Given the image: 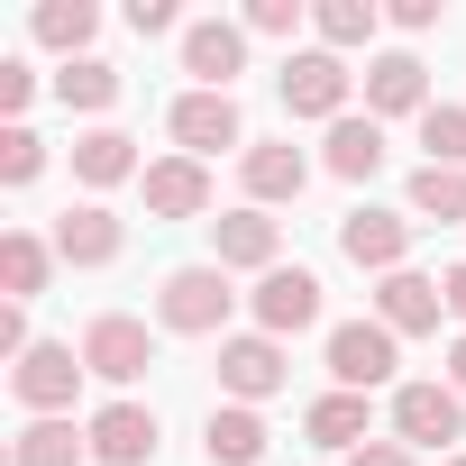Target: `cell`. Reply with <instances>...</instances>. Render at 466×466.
<instances>
[{"label":"cell","mask_w":466,"mask_h":466,"mask_svg":"<svg viewBox=\"0 0 466 466\" xmlns=\"http://www.w3.org/2000/svg\"><path fill=\"white\" fill-rule=\"evenodd\" d=\"M228 311H238L228 266H174L156 284V329H174V339H228Z\"/></svg>","instance_id":"cell-1"},{"label":"cell","mask_w":466,"mask_h":466,"mask_svg":"<svg viewBox=\"0 0 466 466\" xmlns=\"http://www.w3.org/2000/svg\"><path fill=\"white\" fill-rule=\"evenodd\" d=\"M393 430L384 439H402L411 457L420 448H448L457 457V439H466V393L448 384V375H420V384H393V411H384Z\"/></svg>","instance_id":"cell-2"},{"label":"cell","mask_w":466,"mask_h":466,"mask_svg":"<svg viewBox=\"0 0 466 466\" xmlns=\"http://www.w3.org/2000/svg\"><path fill=\"white\" fill-rule=\"evenodd\" d=\"M83 348L74 339H37L19 366H10V393H19V411L28 420H74V393H83Z\"/></svg>","instance_id":"cell-3"},{"label":"cell","mask_w":466,"mask_h":466,"mask_svg":"<svg viewBox=\"0 0 466 466\" xmlns=\"http://www.w3.org/2000/svg\"><path fill=\"white\" fill-rule=\"evenodd\" d=\"M348 101H357L348 56H329V46H293V56H284V110H293V119L339 128V119H348Z\"/></svg>","instance_id":"cell-4"},{"label":"cell","mask_w":466,"mask_h":466,"mask_svg":"<svg viewBox=\"0 0 466 466\" xmlns=\"http://www.w3.org/2000/svg\"><path fill=\"white\" fill-rule=\"evenodd\" d=\"M284 384H293V357H284V339H266V329H228V339H219V393H228V402L266 411Z\"/></svg>","instance_id":"cell-5"},{"label":"cell","mask_w":466,"mask_h":466,"mask_svg":"<svg viewBox=\"0 0 466 466\" xmlns=\"http://www.w3.org/2000/svg\"><path fill=\"white\" fill-rule=\"evenodd\" d=\"M165 137H174V156H201V165H210L219 147H238V156L257 147V137H248L238 92H183V101L165 110Z\"/></svg>","instance_id":"cell-6"},{"label":"cell","mask_w":466,"mask_h":466,"mask_svg":"<svg viewBox=\"0 0 466 466\" xmlns=\"http://www.w3.org/2000/svg\"><path fill=\"white\" fill-rule=\"evenodd\" d=\"M320 357H329V384H339V393H375V384H393V366H402V339H393V329L366 311V320H339Z\"/></svg>","instance_id":"cell-7"},{"label":"cell","mask_w":466,"mask_h":466,"mask_svg":"<svg viewBox=\"0 0 466 466\" xmlns=\"http://www.w3.org/2000/svg\"><path fill=\"white\" fill-rule=\"evenodd\" d=\"M411 228H420L411 210H375V201H357V210L339 219V257H348L357 275H375V284H384V275H402V266H411Z\"/></svg>","instance_id":"cell-8"},{"label":"cell","mask_w":466,"mask_h":466,"mask_svg":"<svg viewBox=\"0 0 466 466\" xmlns=\"http://www.w3.org/2000/svg\"><path fill=\"white\" fill-rule=\"evenodd\" d=\"M210 266H228V275H275V266H284V219L257 210V201L219 210V219H210Z\"/></svg>","instance_id":"cell-9"},{"label":"cell","mask_w":466,"mask_h":466,"mask_svg":"<svg viewBox=\"0 0 466 466\" xmlns=\"http://www.w3.org/2000/svg\"><path fill=\"white\" fill-rule=\"evenodd\" d=\"M83 430H92V466H156V439H165L156 402H137V393H110Z\"/></svg>","instance_id":"cell-10"},{"label":"cell","mask_w":466,"mask_h":466,"mask_svg":"<svg viewBox=\"0 0 466 466\" xmlns=\"http://www.w3.org/2000/svg\"><path fill=\"white\" fill-rule=\"evenodd\" d=\"M83 366H92L101 384H119V393H128V384L156 366V329H147L137 311H101V320L83 329Z\"/></svg>","instance_id":"cell-11"},{"label":"cell","mask_w":466,"mask_h":466,"mask_svg":"<svg viewBox=\"0 0 466 466\" xmlns=\"http://www.w3.org/2000/svg\"><path fill=\"white\" fill-rule=\"evenodd\" d=\"M248 19H192L183 28V74H192V92H238V74H248Z\"/></svg>","instance_id":"cell-12"},{"label":"cell","mask_w":466,"mask_h":466,"mask_svg":"<svg viewBox=\"0 0 466 466\" xmlns=\"http://www.w3.org/2000/svg\"><path fill=\"white\" fill-rule=\"evenodd\" d=\"M357 92H366V119H420L430 110V65L411 46H384V56H366Z\"/></svg>","instance_id":"cell-13"},{"label":"cell","mask_w":466,"mask_h":466,"mask_svg":"<svg viewBox=\"0 0 466 466\" xmlns=\"http://www.w3.org/2000/svg\"><path fill=\"white\" fill-rule=\"evenodd\" d=\"M248 311H257L266 339H302V329H320V275L311 266H275V275H257Z\"/></svg>","instance_id":"cell-14"},{"label":"cell","mask_w":466,"mask_h":466,"mask_svg":"<svg viewBox=\"0 0 466 466\" xmlns=\"http://www.w3.org/2000/svg\"><path fill=\"white\" fill-rule=\"evenodd\" d=\"M46 238H56V257H65L74 275H101V266H119V248H128V219H119L110 201H74Z\"/></svg>","instance_id":"cell-15"},{"label":"cell","mask_w":466,"mask_h":466,"mask_svg":"<svg viewBox=\"0 0 466 466\" xmlns=\"http://www.w3.org/2000/svg\"><path fill=\"white\" fill-rule=\"evenodd\" d=\"M137 192H147V219H210V201H219L201 156H156L137 174Z\"/></svg>","instance_id":"cell-16"},{"label":"cell","mask_w":466,"mask_h":466,"mask_svg":"<svg viewBox=\"0 0 466 466\" xmlns=\"http://www.w3.org/2000/svg\"><path fill=\"white\" fill-rule=\"evenodd\" d=\"M375 320H384L393 339H430V329L448 320V293H439V275H420V266L384 275V284H375Z\"/></svg>","instance_id":"cell-17"},{"label":"cell","mask_w":466,"mask_h":466,"mask_svg":"<svg viewBox=\"0 0 466 466\" xmlns=\"http://www.w3.org/2000/svg\"><path fill=\"white\" fill-rule=\"evenodd\" d=\"M238 183H248V201H257V210H275V201H302V183H311V156H302L293 137H257V147L238 156Z\"/></svg>","instance_id":"cell-18"},{"label":"cell","mask_w":466,"mask_h":466,"mask_svg":"<svg viewBox=\"0 0 466 466\" xmlns=\"http://www.w3.org/2000/svg\"><path fill=\"white\" fill-rule=\"evenodd\" d=\"M137 174H147V156H137V137H128V128H110V119H101V128H83V137H74V183H83V192H119V183H137Z\"/></svg>","instance_id":"cell-19"},{"label":"cell","mask_w":466,"mask_h":466,"mask_svg":"<svg viewBox=\"0 0 466 466\" xmlns=\"http://www.w3.org/2000/svg\"><path fill=\"white\" fill-rule=\"evenodd\" d=\"M266 448H275L266 411H248V402H210V420H201V457H210V466H266Z\"/></svg>","instance_id":"cell-20"},{"label":"cell","mask_w":466,"mask_h":466,"mask_svg":"<svg viewBox=\"0 0 466 466\" xmlns=\"http://www.w3.org/2000/svg\"><path fill=\"white\" fill-rule=\"evenodd\" d=\"M302 439H311V448H339V457H357V448L375 439V393H339V384H329V393L302 411Z\"/></svg>","instance_id":"cell-21"},{"label":"cell","mask_w":466,"mask_h":466,"mask_svg":"<svg viewBox=\"0 0 466 466\" xmlns=\"http://www.w3.org/2000/svg\"><path fill=\"white\" fill-rule=\"evenodd\" d=\"M320 174H339V183H375V174H384V119L348 110V119L320 137Z\"/></svg>","instance_id":"cell-22"},{"label":"cell","mask_w":466,"mask_h":466,"mask_svg":"<svg viewBox=\"0 0 466 466\" xmlns=\"http://www.w3.org/2000/svg\"><path fill=\"white\" fill-rule=\"evenodd\" d=\"M56 238H37V228H10V238H0V293L10 302H37L46 284H56Z\"/></svg>","instance_id":"cell-23"},{"label":"cell","mask_w":466,"mask_h":466,"mask_svg":"<svg viewBox=\"0 0 466 466\" xmlns=\"http://www.w3.org/2000/svg\"><path fill=\"white\" fill-rule=\"evenodd\" d=\"M28 37L46 46V56H92V37H101V10L92 0H37V19H28Z\"/></svg>","instance_id":"cell-24"},{"label":"cell","mask_w":466,"mask_h":466,"mask_svg":"<svg viewBox=\"0 0 466 466\" xmlns=\"http://www.w3.org/2000/svg\"><path fill=\"white\" fill-rule=\"evenodd\" d=\"M56 101L83 110V119L101 128V110L119 101V65H110V56H74V65H56Z\"/></svg>","instance_id":"cell-25"},{"label":"cell","mask_w":466,"mask_h":466,"mask_svg":"<svg viewBox=\"0 0 466 466\" xmlns=\"http://www.w3.org/2000/svg\"><path fill=\"white\" fill-rule=\"evenodd\" d=\"M10 466H92V430L74 420H28L10 439Z\"/></svg>","instance_id":"cell-26"},{"label":"cell","mask_w":466,"mask_h":466,"mask_svg":"<svg viewBox=\"0 0 466 466\" xmlns=\"http://www.w3.org/2000/svg\"><path fill=\"white\" fill-rule=\"evenodd\" d=\"M311 28H320V46L329 56H375V28H384V10H375V0H320V10H311Z\"/></svg>","instance_id":"cell-27"},{"label":"cell","mask_w":466,"mask_h":466,"mask_svg":"<svg viewBox=\"0 0 466 466\" xmlns=\"http://www.w3.org/2000/svg\"><path fill=\"white\" fill-rule=\"evenodd\" d=\"M402 210H411V219H466V174H457V165H420Z\"/></svg>","instance_id":"cell-28"},{"label":"cell","mask_w":466,"mask_h":466,"mask_svg":"<svg viewBox=\"0 0 466 466\" xmlns=\"http://www.w3.org/2000/svg\"><path fill=\"white\" fill-rule=\"evenodd\" d=\"M411 128H420L430 165H457V174H466V101H430V110H420Z\"/></svg>","instance_id":"cell-29"},{"label":"cell","mask_w":466,"mask_h":466,"mask_svg":"<svg viewBox=\"0 0 466 466\" xmlns=\"http://www.w3.org/2000/svg\"><path fill=\"white\" fill-rule=\"evenodd\" d=\"M46 174V137L28 128V119H10V128H0V183H10V192H28Z\"/></svg>","instance_id":"cell-30"},{"label":"cell","mask_w":466,"mask_h":466,"mask_svg":"<svg viewBox=\"0 0 466 466\" xmlns=\"http://www.w3.org/2000/svg\"><path fill=\"white\" fill-rule=\"evenodd\" d=\"M302 28H311L302 0H248V37H302Z\"/></svg>","instance_id":"cell-31"},{"label":"cell","mask_w":466,"mask_h":466,"mask_svg":"<svg viewBox=\"0 0 466 466\" xmlns=\"http://www.w3.org/2000/svg\"><path fill=\"white\" fill-rule=\"evenodd\" d=\"M28 101H37V65L28 56H0V110L28 119Z\"/></svg>","instance_id":"cell-32"},{"label":"cell","mask_w":466,"mask_h":466,"mask_svg":"<svg viewBox=\"0 0 466 466\" xmlns=\"http://www.w3.org/2000/svg\"><path fill=\"white\" fill-rule=\"evenodd\" d=\"M384 19H393L402 37H430V28L448 19V0H393V10H384Z\"/></svg>","instance_id":"cell-33"},{"label":"cell","mask_w":466,"mask_h":466,"mask_svg":"<svg viewBox=\"0 0 466 466\" xmlns=\"http://www.w3.org/2000/svg\"><path fill=\"white\" fill-rule=\"evenodd\" d=\"M128 28H137V37H174L183 10H174V0H128Z\"/></svg>","instance_id":"cell-34"},{"label":"cell","mask_w":466,"mask_h":466,"mask_svg":"<svg viewBox=\"0 0 466 466\" xmlns=\"http://www.w3.org/2000/svg\"><path fill=\"white\" fill-rule=\"evenodd\" d=\"M28 348H37V339H28V302H0V357L19 366Z\"/></svg>","instance_id":"cell-35"},{"label":"cell","mask_w":466,"mask_h":466,"mask_svg":"<svg viewBox=\"0 0 466 466\" xmlns=\"http://www.w3.org/2000/svg\"><path fill=\"white\" fill-rule=\"evenodd\" d=\"M339 466H420V457H411L402 439H366V448H357V457H339Z\"/></svg>","instance_id":"cell-36"},{"label":"cell","mask_w":466,"mask_h":466,"mask_svg":"<svg viewBox=\"0 0 466 466\" xmlns=\"http://www.w3.org/2000/svg\"><path fill=\"white\" fill-rule=\"evenodd\" d=\"M439 293H448V320L466 329V266H448V275H439Z\"/></svg>","instance_id":"cell-37"},{"label":"cell","mask_w":466,"mask_h":466,"mask_svg":"<svg viewBox=\"0 0 466 466\" xmlns=\"http://www.w3.org/2000/svg\"><path fill=\"white\" fill-rule=\"evenodd\" d=\"M448 384H457V393H466V329H457V339H448Z\"/></svg>","instance_id":"cell-38"},{"label":"cell","mask_w":466,"mask_h":466,"mask_svg":"<svg viewBox=\"0 0 466 466\" xmlns=\"http://www.w3.org/2000/svg\"><path fill=\"white\" fill-rule=\"evenodd\" d=\"M439 466H466V448H457V457H439Z\"/></svg>","instance_id":"cell-39"}]
</instances>
